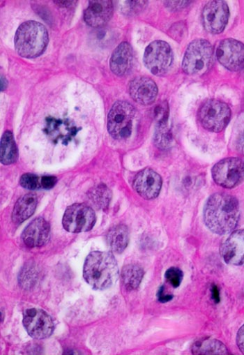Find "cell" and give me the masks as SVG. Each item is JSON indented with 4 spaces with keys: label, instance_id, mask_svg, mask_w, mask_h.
I'll return each mask as SVG.
<instances>
[{
    "label": "cell",
    "instance_id": "cell-21",
    "mask_svg": "<svg viewBox=\"0 0 244 355\" xmlns=\"http://www.w3.org/2000/svg\"><path fill=\"white\" fill-rule=\"evenodd\" d=\"M196 355H226L229 354L227 347L221 341L215 338H204L196 341L191 348Z\"/></svg>",
    "mask_w": 244,
    "mask_h": 355
},
{
    "label": "cell",
    "instance_id": "cell-4",
    "mask_svg": "<svg viewBox=\"0 0 244 355\" xmlns=\"http://www.w3.org/2000/svg\"><path fill=\"white\" fill-rule=\"evenodd\" d=\"M137 119V110L129 102L116 101L107 116V130L117 141L128 139L132 135Z\"/></svg>",
    "mask_w": 244,
    "mask_h": 355
},
{
    "label": "cell",
    "instance_id": "cell-13",
    "mask_svg": "<svg viewBox=\"0 0 244 355\" xmlns=\"http://www.w3.org/2000/svg\"><path fill=\"white\" fill-rule=\"evenodd\" d=\"M224 261L234 266H244V230L232 232L220 246Z\"/></svg>",
    "mask_w": 244,
    "mask_h": 355
},
{
    "label": "cell",
    "instance_id": "cell-7",
    "mask_svg": "<svg viewBox=\"0 0 244 355\" xmlns=\"http://www.w3.org/2000/svg\"><path fill=\"white\" fill-rule=\"evenodd\" d=\"M143 62L146 68L154 75H164L173 64V51L166 42L155 41L146 48Z\"/></svg>",
    "mask_w": 244,
    "mask_h": 355
},
{
    "label": "cell",
    "instance_id": "cell-18",
    "mask_svg": "<svg viewBox=\"0 0 244 355\" xmlns=\"http://www.w3.org/2000/svg\"><path fill=\"white\" fill-rule=\"evenodd\" d=\"M134 51L128 42L120 44L112 54L110 60V68L113 73L118 76L128 74L132 68Z\"/></svg>",
    "mask_w": 244,
    "mask_h": 355
},
{
    "label": "cell",
    "instance_id": "cell-3",
    "mask_svg": "<svg viewBox=\"0 0 244 355\" xmlns=\"http://www.w3.org/2000/svg\"><path fill=\"white\" fill-rule=\"evenodd\" d=\"M49 42L48 31L42 24L29 21L24 23L15 35V48L23 58L33 59L40 56Z\"/></svg>",
    "mask_w": 244,
    "mask_h": 355
},
{
    "label": "cell",
    "instance_id": "cell-29",
    "mask_svg": "<svg viewBox=\"0 0 244 355\" xmlns=\"http://www.w3.org/2000/svg\"><path fill=\"white\" fill-rule=\"evenodd\" d=\"M191 3V1H167L165 4L171 11H178L188 7Z\"/></svg>",
    "mask_w": 244,
    "mask_h": 355
},
{
    "label": "cell",
    "instance_id": "cell-35",
    "mask_svg": "<svg viewBox=\"0 0 244 355\" xmlns=\"http://www.w3.org/2000/svg\"><path fill=\"white\" fill-rule=\"evenodd\" d=\"M54 3L60 8H71L77 3L76 1H55Z\"/></svg>",
    "mask_w": 244,
    "mask_h": 355
},
{
    "label": "cell",
    "instance_id": "cell-30",
    "mask_svg": "<svg viewBox=\"0 0 244 355\" xmlns=\"http://www.w3.org/2000/svg\"><path fill=\"white\" fill-rule=\"evenodd\" d=\"M58 180L53 176H45L42 178L41 181L42 187L45 189H51L55 187Z\"/></svg>",
    "mask_w": 244,
    "mask_h": 355
},
{
    "label": "cell",
    "instance_id": "cell-14",
    "mask_svg": "<svg viewBox=\"0 0 244 355\" xmlns=\"http://www.w3.org/2000/svg\"><path fill=\"white\" fill-rule=\"evenodd\" d=\"M162 178L151 168L139 172L134 178V190L143 198L152 200L158 197L162 187Z\"/></svg>",
    "mask_w": 244,
    "mask_h": 355
},
{
    "label": "cell",
    "instance_id": "cell-6",
    "mask_svg": "<svg viewBox=\"0 0 244 355\" xmlns=\"http://www.w3.org/2000/svg\"><path fill=\"white\" fill-rule=\"evenodd\" d=\"M202 127L211 132H220L229 124L231 110L225 103L211 99L202 104L198 112Z\"/></svg>",
    "mask_w": 244,
    "mask_h": 355
},
{
    "label": "cell",
    "instance_id": "cell-32",
    "mask_svg": "<svg viewBox=\"0 0 244 355\" xmlns=\"http://www.w3.org/2000/svg\"><path fill=\"white\" fill-rule=\"evenodd\" d=\"M235 148L238 153L244 155V131L238 136L235 142Z\"/></svg>",
    "mask_w": 244,
    "mask_h": 355
},
{
    "label": "cell",
    "instance_id": "cell-25",
    "mask_svg": "<svg viewBox=\"0 0 244 355\" xmlns=\"http://www.w3.org/2000/svg\"><path fill=\"white\" fill-rule=\"evenodd\" d=\"M154 140L159 149L166 150L171 148L173 137L168 123L157 125Z\"/></svg>",
    "mask_w": 244,
    "mask_h": 355
},
{
    "label": "cell",
    "instance_id": "cell-15",
    "mask_svg": "<svg viewBox=\"0 0 244 355\" xmlns=\"http://www.w3.org/2000/svg\"><path fill=\"white\" fill-rule=\"evenodd\" d=\"M51 239V226L43 218L33 220L25 229L22 240L25 245L31 248L45 245Z\"/></svg>",
    "mask_w": 244,
    "mask_h": 355
},
{
    "label": "cell",
    "instance_id": "cell-10",
    "mask_svg": "<svg viewBox=\"0 0 244 355\" xmlns=\"http://www.w3.org/2000/svg\"><path fill=\"white\" fill-rule=\"evenodd\" d=\"M24 325L28 334L38 340L50 337L55 328L51 317L46 311L35 308L25 311Z\"/></svg>",
    "mask_w": 244,
    "mask_h": 355
},
{
    "label": "cell",
    "instance_id": "cell-20",
    "mask_svg": "<svg viewBox=\"0 0 244 355\" xmlns=\"http://www.w3.org/2000/svg\"><path fill=\"white\" fill-rule=\"evenodd\" d=\"M107 242L115 254H121L130 242V231L125 225H118L111 228L107 234Z\"/></svg>",
    "mask_w": 244,
    "mask_h": 355
},
{
    "label": "cell",
    "instance_id": "cell-19",
    "mask_svg": "<svg viewBox=\"0 0 244 355\" xmlns=\"http://www.w3.org/2000/svg\"><path fill=\"white\" fill-rule=\"evenodd\" d=\"M38 200L36 195L28 193L21 197L15 204L12 220L16 224H21L32 216L37 205Z\"/></svg>",
    "mask_w": 244,
    "mask_h": 355
},
{
    "label": "cell",
    "instance_id": "cell-28",
    "mask_svg": "<svg viewBox=\"0 0 244 355\" xmlns=\"http://www.w3.org/2000/svg\"><path fill=\"white\" fill-rule=\"evenodd\" d=\"M169 116V107L166 102L159 104L155 110V117L157 124L168 123Z\"/></svg>",
    "mask_w": 244,
    "mask_h": 355
},
{
    "label": "cell",
    "instance_id": "cell-37",
    "mask_svg": "<svg viewBox=\"0 0 244 355\" xmlns=\"http://www.w3.org/2000/svg\"><path fill=\"white\" fill-rule=\"evenodd\" d=\"M243 170H244V159H243Z\"/></svg>",
    "mask_w": 244,
    "mask_h": 355
},
{
    "label": "cell",
    "instance_id": "cell-12",
    "mask_svg": "<svg viewBox=\"0 0 244 355\" xmlns=\"http://www.w3.org/2000/svg\"><path fill=\"white\" fill-rule=\"evenodd\" d=\"M218 62L227 69L238 71L244 69V44L232 39L222 41L216 50Z\"/></svg>",
    "mask_w": 244,
    "mask_h": 355
},
{
    "label": "cell",
    "instance_id": "cell-16",
    "mask_svg": "<svg viewBox=\"0 0 244 355\" xmlns=\"http://www.w3.org/2000/svg\"><path fill=\"white\" fill-rule=\"evenodd\" d=\"M131 97L143 105L152 104L158 95V87L150 78L140 76L133 79L130 83Z\"/></svg>",
    "mask_w": 244,
    "mask_h": 355
},
{
    "label": "cell",
    "instance_id": "cell-9",
    "mask_svg": "<svg viewBox=\"0 0 244 355\" xmlns=\"http://www.w3.org/2000/svg\"><path fill=\"white\" fill-rule=\"evenodd\" d=\"M211 173L218 185L227 189L234 188L244 179L243 159H224L213 167Z\"/></svg>",
    "mask_w": 244,
    "mask_h": 355
},
{
    "label": "cell",
    "instance_id": "cell-11",
    "mask_svg": "<svg viewBox=\"0 0 244 355\" xmlns=\"http://www.w3.org/2000/svg\"><path fill=\"white\" fill-rule=\"evenodd\" d=\"M229 11L224 1H211L204 7L202 19L207 32L214 35L223 33L227 24Z\"/></svg>",
    "mask_w": 244,
    "mask_h": 355
},
{
    "label": "cell",
    "instance_id": "cell-2",
    "mask_svg": "<svg viewBox=\"0 0 244 355\" xmlns=\"http://www.w3.org/2000/svg\"><path fill=\"white\" fill-rule=\"evenodd\" d=\"M85 282L96 290L112 287L119 278V268L110 252H94L87 257L83 267Z\"/></svg>",
    "mask_w": 244,
    "mask_h": 355
},
{
    "label": "cell",
    "instance_id": "cell-1",
    "mask_svg": "<svg viewBox=\"0 0 244 355\" xmlns=\"http://www.w3.org/2000/svg\"><path fill=\"white\" fill-rule=\"evenodd\" d=\"M203 214L205 225L211 232L217 234L229 233L239 220L238 200L227 193H215L207 200Z\"/></svg>",
    "mask_w": 244,
    "mask_h": 355
},
{
    "label": "cell",
    "instance_id": "cell-26",
    "mask_svg": "<svg viewBox=\"0 0 244 355\" xmlns=\"http://www.w3.org/2000/svg\"><path fill=\"white\" fill-rule=\"evenodd\" d=\"M166 281L174 288H178L184 277L181 270L177 268H171L166 272Z\"/></svg>",
    "mask_w": 244,
    "mask_h": 355
},
{
    "label": "cell",
    "instance_id": "cell-22",
    "mask_svg": "<svg viewBox=\"0 0 244 355\" xmlns=\"http://www.w3.org/2000/svg\"><path fill=\"white\" fill-rule=\"evenodd\" d=\"M0 159L4 165H10L17 162L19 152L13 134L7 131L1 139Z\"/></svg>",
    "mask_w": 244,
    "mask_h": 355
},
{
    "label": "cell",
    "instance_id": "cell-27",
    "mask_svg": "<svg viewBox=\"0 0 244 355\" xmlns=\"http://www.w3.org/2000/svg\"><path fill=\"white\" fill-rule=\"evenodd\" d=\"M21 185L27 189L35 190L42 187L39 178L31 173L24 175L20 180Z\"/></svg>",
    "mask_w": 244,
    "mask_h": 355
},
{
    "label": "cell",
    "instance_id": "cell-8",
    "mask_svg": "<svg viewBox=\"0 0 244 355\" xmlns=\"http://www.w3.org/2000/svg\"><path fill=\"white\" fill-rule=\"evenodd\" d=\"M96 220V214L92 207L85 204L76 203L67 208L62 224L67 231L80 233L91 230Z\"/></svg>",
    "mask_w": 244,
    "mask_h": 355
},
{
    "label": "cell",
    "instance_id": "cell-36",
    "mask_svg": "<svg viewBox=\"0 0 244 355\" xmlns=\"http://www.w3.org/2000/svg\"><path fill=\"white\" fill-rule=\"evenodd\" d=\"M8 81L6 80V78H4L3 76L1 77V91H3L4 89H6L7 88V86H8Z\"/></svg>",
    "mask_w": 244,
    "mask_h": 355
},
{
    "label": "cell",
    "instance_id": "cell-23",
    "mask_svg": "<svg viewBox=\"0 0 244 355\" xmlns=\"http://www.w3.org/2000/svg\"><path fill=\"white\" fill-rule=\"evenodd\" d=\"M144 277L143 269L137 265H128L122 269L121 277L122 283L128 291L137 290Z\"/></svg>",
    "mask_w": 244,
    "mask_h": 355
},
{
    "label": "cell",
    "instance_id": "cell-31",
    "mask_svg": "<svg viewBox=\"0 0 244 355\" xmlns=\"http://www.w3.org/2000/svg\"><path fill=\"white\" fill-rule=\"evenodd\" d=\"M236 344L241 352L244 354V324L238 331Z\"/></svg>",
    "mask_w": 244,
    "mask_h": 355
},
{
    "label": "cell",
    "instance_id": "cell-33",
    "mask_svg": "<svg viewBox=\"0 0 244 355\" xmlns=\"http://www.w3.org/2000/svg\"><path fill=\"white\" fill-rule=\"evenodd\" d=\"M159 302L166 303L173 300V297L171 295H166L164 293V287H162L157 294Z\"/></svg>",
    "mask_w": 244,
    "mask_h": 355
},
{
    "label": "cell",
    "instance_id": "cell-5",
    "mask_svg": "<svg viewBox=\"0 0 244 355\" xmlns=\"http://www.w3.org/2000/svg\"><path fill=\"white\" fill-rule=\"evenodd\" d=\"M214 49L204 40H196L188 46L182 62L183 71L191 76H200L209 71L214 63Z\"/></svg>",
    "mask_w": 244,
    "mask_h": 355
},
{
    "label": "cell",
    "instance_id": "cell-34",
    "mask_svg": "<svg viewBox=\"0 0 244 355\" xmlns=\"http://www.w3.org/2000/svg\"><path fill=\"white\" fill-rule=\"evenodd\" d=\"M211 297L215 303H218L220 302V294L218 287L216 285H214L211 287Z\"/></svg>",
    "mask_w": 244,
    "mask_h": 355
},
{
    "label": "cell",
    "instance_id": "cell-17",
    "mask_svg": "<svg viewBox=\"0 0 244 355\" xmlns=\"http://www.w3.org/2000/svg\"><path fill=\"white\" fill-rule=\"evenodd\" d=\"M113 5L106 0H93L89 2L88 8L84 13V20L92 28L105 26L112 18Z\"/></svg>",
    "mask_w": 244,
    "mask_h": 355
},
{
    "label": "cell",
    "instance_id": "cell-24",
    "mask_svg": "<svg viewBox=\"0 0 244 355\" xmlns=\"http://www.w3.org/2000/svg\"><path fill=\"white\" fill-rule=\"evenodd\" d=\"M87 196L94 207L105 210L110 205L112 193L105 185L100 184L92 189Z\"/></svg>",
    "mask_w": 244,
    "mask_h": 355
}]
</instances>
